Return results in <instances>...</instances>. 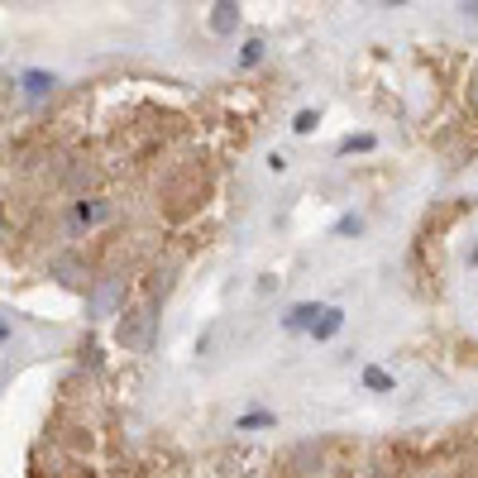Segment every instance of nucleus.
Segmentation results:
<instances>
[{"mask_svg":"<svg viewBox=\"0 0 478 478\" xmlns=\"http://www.w3.org/2000/svg\"><path fill=\"white\" fill-rule=\"evenodd\" d=\"M235 24H239V10L235 5H215V15H211V29L215 34H230Z\"/></svg>","mask_w":478,"mask_h":478,"instance_id":"nucleus-4","label":"nucleus"},{"mask_svg":"<svg viewBox=\"0 0 478 478\" xmlns=\"http://www.w3.org/2000/svg\"><path fill=\"white\" fill-rule=\"evenodd\" d=\"M258 58H263V44H258V38H254V44H244V58L239 62H258Z\"/></svg>","mask_w":478,"mask_h":478,"instance_id":"nucleus-10","label":"nucleus"},{"mask_svg":"<svg viewBox=\"0 0 478 478\" xmlns=\"http://www.w3.org/2000/svg\"><path fill=\"white\" fill-rule=\"evenodd\" d=\"M254 425H273L268 411H249V417H239V431H254Z\"/></svg>","mask_w":478,"mask_h":478,"instance_id":"nucleus-7","label":"nucleus"},{"mask_svg":"<svg viewBox=\"0 0 478 478\" xmlns=\"http://www.w3.org/2000/svg\"><path fill=\"white\" fill-rule=\"evenodd\" d=\"M354 149H373V139L359 134V139H344V144H340V153H354Z\"/></svg>","mask_w":478,"mask_h":478,"instance_id":"nucleus-9","label":"nucleus"},{"mask_svg":"<svg viewBox=\"0 0 478 478\" xmlns=\"http://www.w3.org/2000/svg\"><path fill=\"white\" fill-rule=\"evenodd\" d=\"M320 316H326V306L302 302V306H292V312H288V320H282V326H288V330H316Z\"/></svg>","mask_w":478,"mask_h":478,"instance_id":"nucleus-2","label":"nucleus"},{"mask_svg":"<svg viewBox=\"0 0 478 478\" xmlns=\"http://www.w3.org/2000/svg\"><path fill=\"white\" fill-rule=\"evenodd\" d=\"M340 326H344V312H340V306H326V316L316 320V330H312V335H316V340H330V335L340 330Z\"/></svg>","mask_w":478,"mask_h":478,"instance_id":"nucleus-3","label":"nucleus"},{"mask_svg":"<svg viewBox=\"0 0 478 478\" xmlns=\"http://www.w3.org/2000/svg\"><path fill=\"white\" fill-rule=\"evenodd\" d=\"M354 230H359V215H344V221L335 225V235H354Z\"/></svg>","mask_w":478,"mask_h":478,"instance_id":"nucleus-11","label":"nucleus"},{"mask_svg":"<svg viewBox=\"0 0 478 478\" xmlns=\"http://www.w3.org/2000/svg\"><path fill=\"white\" fill-rule=\"evenodd\" d=\"M48 86H53V77H48V72H24V92H29V96H44Z\"/></svg>","mask_w":478,"mask_h":478,"instance_id":"nucleus-5","label":"nucleus"},{"mask_svg":"<svg viewBox=\"0 0 478 478\" xmlns=\"http://www.w3.org/2000/svg\"><path fill=\"white\" fill-rule=\"evenodd\" d=\"M292 129H296V134H312V129H316V115H312V110H302V115H296V125H292Z\"/></svg>","mask_w":478,"mask_h":478,"instance_id":"nucleus-8","label":"nucleus"},{"mask_svg":"<svg viewBox=\"0 0 478 478\" xmlns=\"http://www.w3.org/2000/svg\"><path fill=\"white\" fill-rule=\"evenodd\" d=\"M149 330H153V316L149 312H129L120 320V344H125V350H144V344H149Z\"/></svg>","mask_w":478,"mask_h":478,"instance_id":"nucleus-1","label":"nucleus"},{"mask_svg":"<svg viewBox=\"0 0 478 478\" xmlns=\"http://www.w3.org/2000/svg\"><path fill=\"white\" fill-rule=\"evenodd\" d=\"M364 383L373 387V393H387V387H393V378H387L383 369H364Z\"/></svg>","mask_w":478,"mask_h":478,"instance_id":"nucleus-6","label":"nucleus"},{"mask_svg":"<svg viewBox=\"0 0 478 478\" xmlns=\"http://www.w3.org/2000/svg\"><path fill=\"white\" fill-rule=\"evenodd\" d=\"M364 478H387V474H364Z\"/></svg>","mask_w":478,"mask_h":478,"instance_id":"nucleus-12","label":"nucleus"}]
</instances>
